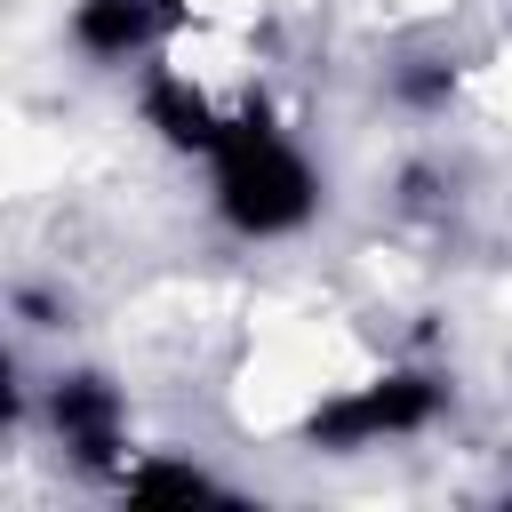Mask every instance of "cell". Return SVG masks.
I'll use <instances>...</instances> for the list:
<instances>
[{"instance_id":"obj_2","label":"cell","mask_w":512,"mask_h":512,"mask_svg":"<svg viewBox=\"0 0 512 512\" xmlns=\"http://www.w3.org/2000/svg\"><path fill=\"white\" fill-rule=\"evenodd\" d=\"M432 408H440V384H424V376H384V384H360V392L328 400V408L312 416V440L352 448V440H376V432H416Z\"/></svg>"},{"instance_id":"obj_6","label":"cell","mask_w":512,"mask_h":512,"mask_svg":"<svg viewBox=\"0 0 512 512\" xmlns=\"http://www.w3.org/2000/svg\"><path fill=\"white\" fill-rule=\"evenodd\" d=\"M128 496H144V504H160V496H176V504H192V496H224L208 472H192V464H136L128 472Z\"/></svg>"},{"instance_id":"obj_3","label":"cell","mask_w":512,"mask_h":512,"mask_svg":"<svg viewBox=\"0 0 512 512\" xmlns=\"http://www.w3.org/2000/svg\"><path fill=\"white\" fill-rule=\"evenodd\" d=\"M56 432H64V448L80 464H112V448H120V400H112V384L104 376H64L56 384Z\"/></svg>"},{"instance_id":"obj_5","label":"cell","mask_w":512,"mask_h":512,"mask_svg":"<svg viewBox=\"0 0 512 512\" xmlns=\"http://www.w3.org/2000/svg\"><path fill=\"white\" fill-rule=\"evenodd\" d=\"M72 32H80V48H96V56H128V48L152 40V8H144V0H88V8L72 16Z\"/></svg>"},{"instance_id":"obj_1","label":"cell","mask_w":512,"mask_h":512,"mask_svg":"<svg viewBox=\"0 0 512 512\" xmlns=\"http://www.w3.org/2000/svg\"><path fill=\"white\" fill-rule=\"evenodd\" d=\"M216 200L240 232H288L312 216V168L280 128H264V112H248L216 136Z\"/></svg>"},{"instance_id":"obj_4","label":"cell","mask_w":512,"mask_h":512,"mask_svg":"<svg viewBox=\"0 0 512 512\" xmlns=\"http://www.w3.org/2000/svg\"><path fill=\"white\" fill-rule=\"evenodd\" d=\"M144 120H152L168 144H184V152H216V136H224V120H216L184 80H152V88H144Z\"/></svg>"}]
</instances>
